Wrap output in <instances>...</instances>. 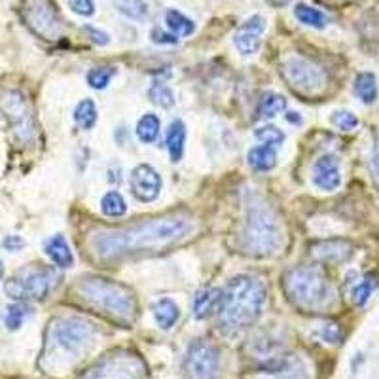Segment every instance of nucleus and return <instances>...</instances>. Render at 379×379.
Here are the masks:
<instances>
[{"label": "nucleus", "instance_id": "20", "mask_svg": "<svg viewBox=\"0 0 379 379\" xmlns=\"http://www.w3.org/2000/svg\"><path fill=\"white\" fill-rule=\"evenodd\" d=\"M152 315H154V321H156V324H158L159 328L169 330V328H173L174 323L179 321L181 309H179V306H176L171 298H159V300L154 301V306H152Z\"/></svg>", "mask_w": 379, "mask_h": 379}, {"label": "nucleus", "instance_id": "3", "mask_svg": "<svg viewBox=\"0 0 379 379\" xmlns=\"http://www.w3.org/2000/svg\"><path fill=\"white\" fill-rule=\"evenodd\" d=\"M283 290L294 306L308 313H326L336 306V288L315 266H296L283 277Z\"/></svg>", "mask_w": 379, "mask_h": 379}, {"label": "nucleus", "instance_id": "28", "mask_svg": "<svg viewBox=\"0 0 379 379\" xmlns=\"http://www.w3.org/2000/svg\"><path fill=\"white\" fill-rule=\"evenodd\" d=\"M101 211L104 216H111V218H119L127 213V203L124 196L119 194L118 190H108L101 199Z\"/></svg>", "mask_w": 379, "mask_h": 379}, {"label": "nucleus", "instance_id": "25", "mask_svg": "<svg viewBox=\"0 0 379 379\" xmlns=\"http://www.w3.org/2000/svg\"><path fill=\"white\" fill-rule=\"evenodd\" d=\"M159 129H161V119L156 114L148 112L137 122L135 133L139 137V141L144 142V144H150L159 137Z\"/></svg>", "mask_w": 379, "mask_h": 379}, {"label": "nucleus", "instance_id": "41", "mask_svg": "<svg viewBox=\"0 0 379 379\" xmlns=\"http://www.w3.org/2000/svg\"><path fill=\"white\" fill-rule=\"evenodd\" d=\"M324 340L330 341V343H340L341 340V328L338 324H328L323 332Z\"/></svg>", "mask_w": 379, "mask_h": 379}, {"label": "nucleus", "instance_id": "31", "mask_svg": "<svg viewBox=\"0 0 379 379\" xmlns=\"http://www.w3.org/2000/svg\"><path fill=\"white\" fill-rule=\"evenodd\" d=\"M29 306L25 301H16L6 308V313H4V324L8 330H19L23 326L25 319L29 315Z\"/></svg>", "mask_w": 379, "mask_h": 379}, {"label": "nucleus", "instance_id": "34", "mask_svg": "<svg viewBox=\"0 0 379 379\" xmlns=\"http://www.w3.org/2000/svg\"><path fill=\"white\" fill-rule=\"evenodd\" d=\"M378 286V281H376V275H366L360 281V283L356 284L355 288H353V301H355V306H358V308H363V306H366L368 303V300H370L371 292H374V288Z\"/></svg>", "mask_w": 379, "mask_h": 379}, {"label": "nucleus", "instance_id": "22", "mask_svg": "<svg viewBox=\"0 0 379 379\" xmlns=\"http://www.w3.org/2000/svg\"><path fill=\"white\" fill-rule=\"evenodd\" d=\"M246 161L254 171H271L277 165L275 146H268V144L253 146L246 152Z\"/></svg>", "mask_w": 379, "mask_h": 379}, {"label": "nucleus", "instance_id": "15", "mask_svg": "<svg viewBox=\"0 0 379 379\" xmlns=\"http://www.w3.org/2000/svg\"><path fill=\"white\" fill-rule=\"evenodd\" d=\"M311 254L319 262L326 264H343L353 256V245L343 239H330V241H319L311 246Z\"/></svg>", "mask_w": 379, "mask_h": 379}, {"label": "nucleus", "instance_id": "5", "mask_svg": "<svg viewBox=\"0 0 379 379\" xmlns=\"http://www.w3.org/2000/svg\"><path fill=\"white\" fill-rule=\"evenodd\" d=\"M78 290L91 306L103 309V313L114 319L133 321V317L137 315L133 292L116 281L103 277H84L80 279Z\"/></svg>", "mask_w": 379, "mask_h": 379}, {"label": "nucleus", "instance_id": "30", "mask_svg": "<svg viewBox=\"0 0 379 379\" xmlns=\"http://www.w3.org/2000/svg\"><path fill=\"white\" fill-rule=\"evenodd\" d=\"M74 122L80 129H91L97 124V106L91 99H84L74 108Z\"/></svg>", "mask_w": 379, "mask_h": 379}, {"label": "nucleus", "instance_id": "36", "mask_svg": "<svg viewBox=\"0 0 379 379\" xmlns=\"http://www.w3.org/2000/svg\"><path fill=\"white\" fill-rule=\"evenodd\" d=\"M330 122L338 127L340 131H353L358 126V118L349 111H336L330 116Z\"/></svg>", "mask_w": 379, "mask_h": 379}, {"label": "nucleus", "instance_id": "37", "mask_svg": "<svg viewBox=\"0 0 379 379\" xmlns=\"http://www.w3.org/2000/svg\"><path fill=\"white\" fill-rule=\"evenodd\" d=\"M69 6L74 14L82 17H91L95 14L93 0H69Z\"/></svg>", "mask_w": 379, "mask_h": 379}, {"label": "nucleus", "instance_id": "18", "mask_svg": "<svg viewBox=\"0 0 379 379\" xmlns=\"http://www.w3.org/2000/svg\"><path fill=\"white\" fill-rule=\"evenodd\" d=\"M264 374H268V378L262 379H308L306 366L294 358H288V360L275 358L273 363L264 368Z\"/></svg>", "mask_w": 379, "mask_h": 379}, {"label": "nucleus", "instance_id": "4", "mask_svg": "<svg viewBox=\"0 0 379 379\" xmlns=\"http://www.w3.org/2000/svg\"><path fill=\"white\" fill-rule=\"evenodd\" d=\"M283 224L275 209L266 199L253 194L246 201L243 246L249 254L264 258L275 254L283 246Z\"/></svg>", "mask_w": 379, "mask_h": 379}, {"label": "nucleus", "instance_id": "1", "mask_svg": "<svg viewBox=\"0 0 379 379\" xmlns=\"http://www.w3.org/2000/svg\"><path fill=\"white\" fill-rule=\"evenodd\" d=\"M192 228V218L181 214L152 218L122 228L99 229L89 237V249L99 260H116L146 251H159L188 236Z\"/></svg>", "mask_w": 379, "mask_h": 379}, {"label": "nucleus", "instance_id": "17", "mask_svg": "<svg viewBox=\"0 0 379 379\" xmlns=\"http://www.w3.org/2000/svg\"><path fill=\"white\" fill-rule=\"evenodd\" d=\"M44 253L49 260L56 264L57 268H72V264H74V254H72L71 245L67 243V239H65L61 233H57V236H51L47 239L46 243H44Z\"/></svg>", "mask_w": 379, "mask_h": 379}, {"label": "nucleus", "instance_id": "35", "mask_svg": "<svg viewBox=\"0 0 379 379\" xmlns=\"http://www.w3.org/2000/svg\"><path fill=\"white\" fill-rule=\"evenodd\" d=\"M254 137L262 142V144H268V146H279L284 142V133L275 126H262L254 131Z\"/></svg>", "mask_w": 379, "mask_h": 379}, {"label": "nucleus", "instance_id": "32", "mask_svg": "<svg viewBox=\"0 0 379 379\" xmlns=\"http://www.w3.org/2000/svg\"><path fill=\"white\" fill-rule=\"evenodd\" d=\"M116 76V67H95L87 72V84L93 89H106L112 78Z\"/></svg>", "mask_w": 379, "mask_h": 379}, {"label": "nucleus", "instance_id": "27", "mask_svg": "<svg viewBox=\"0 0 379 379\" xmlns=\"http://www.w3.org/2000/svg\"><path fill=\"white\" fill-rule=\"evenodd\" d=\"M284 108H286V99L283 95L269 91V93L262 95L260 103H258V116L264 119L275 118L281 112H284Z\"/></svg>", "mask_w": 379, "mask_h": 379}, {"label": "nucleus", "instance_id": "9", "mask_svg": "<svg viewBox=\"0 0 379 379\" xmlns=\"http://www.w3.org/2000/svg\"><path fill=\"white\" fill-rule=\"evenodd\" d=\"M281 74L294 91L301 95H315L326 86V74L321 67L303 57H288L281 63Z\"/></svg>", "mask_w": 379, "mask_h": 379}, {"label": "nucleus", "instance_id": "13", "mask_svg": "<svg viewBox=\"0 0 379 379\" xmlns=\"http://www.w3.org/2000/svg\"><path fill=\"white\" fill-rule=\"evenodd\" d=\"M266 31V21L262 16H253L233 32V46L241 56H254L262 46V34Z\"/></svg>", "mask_w": 379, "mask_h": 379}, {"label": "nucleus", "instance_id": "2", "mask_svg": "<svg viewBox=\"0 0 379 379\" xmlns=\"http://www.w3.org/2000/svg\"><path fill=\"white\" fill-rule=\"evenodd\" d=\"M266 306V284L254 275L233 277L222 290L218 323L226 332H239L258 321Z\"/></svg>", "mask_w": 379, "mask_h": 379}, {"label": "nucleus", "instance_id": "16", "mask_svg": "<svg viewBox=\"0 0 379 379\" xmlns=\"http://www.w3.org/2000/svg\"><path fill=\"white\" fill-rule=\"evenodd\" d=\"M135 358L131 356H114L104 360V364H99L97 368L87 374V379H131L137 374L135 371Z\"/></svg>", "mask_w": 379, "mask_h": 379}, {"label": "nucleus", "instance_id": "24", "mask_svg": "<svg viewBox=\"0 0 379 379\" xmlns=\"http://www.w3.org/2000/svg\"><path fill=\"white\" fill-rule=\"evenodd\" d=\"M294 17H296L301 25L313 27V29H324V27L328 25V17H326L324 12H321L319 8H313V6H309V4H303V2L294 6Z\"/></svg>", "mask_w": 379, "mask_h": 379}, {"label": "nucleus", "instance_id": "14", "mask_svg": "<svg viewBox=\"0 0 379 379\" xmlns=\"http://www.w3.org/2000/svg\"><path fill=\"white\" fill-rule=\"evenodd\" d=\"M311 181L319 190L324 192H334L340 188L341 184V169L340 159L334 154H324L313 163V176Z\"/></svg>", "mask_w": 379, "mask_h": 379}, {"label": "nucleus", "instance_id": "38", "mask_svg": "<svg viewBox=\"0 0 379 379\" xmlns=\"http://www.w3.org/2000/svg\"><path fill=\"white\" fill-rule=\"evenodd\" d=\"M25 245H27V241L21 236H16V233L2 239V249L8 251V253H19L21 249H25Z\"/></svg>", "mask_w": 379, "mask_h": 379}, {"label": "nucleus", "instance_id": "40", "mask_svg": "<svg viewBox=\"0 0 379 379\" xmlns=\"http://www.w3.org/2000/svg\"><path fill=\"white\" fill-rule=\"evenodd\" d=\"M150 36H152V42H156V44H163V46H173V44L179 42V36H174L173 32L161 31V29H154Z\"/></svg>", "mask_w": 379, "mask_h": 379}, {"label": "nucleus", "instance_id": "39", "mask_svg": "<svg viewBox=\"0 0 379 379\" xmlns=\"http://www.w3.org/2000/svg\"><path fill=\"white\" fill-rule=\"evenodd\" d=\"M84 31L89 34L91 42H95L97 46H106V44L111 42V36H108V32L101 31V29H97V27L86 25V27H84Z\"/></svg>", "mask_w": 379, "mask_h": 379}, {"label": "nucleus", "instance_id": "45", "mask_svg": "<svg viewBox=\"0 0 379 379\" xmlns=\"http://www.w3.org/2000/svg\"><path fill=\"white\" fill-rule=\"evenodd\" d=\"M4 279V266H2V260H0V281Z\"/></svg>", "mask_w": 379, "mask_h": 379}, {"label": "nucleus", "instance_id": "11", "mask_svg": "<svg viewBox=\"0 0 379 379\" xmlns=\"http://www.w3.org/2000/svg\"><path fill=\"white\" fill-rule=\"evenodd\" d=\"M218 351L205 340H196L188 347L184 368L190 379H218Z\"/></svg>", "mask_w": 379, "mask_h": 379}, {"label": "nucleus", "instance_id": "42", "mask_svg": "<svg viewBox=\"0 0 379 379\" xmlns=\"http://www.w3.org/2000/svg\"><path fill=\"white\" fill-rule=\"evenodd\" d=\"M371 167H374V174H376V181L379 184V139L374 146V156H371Z\"/></svg>", "mask_w": 379, "mask_h": 379}, {"label": "nucleus", "instance_id": "8", "mask_svg": "<svg viewBox=\"0 0 379 379\" xmlns=\"http://www.w3.org/2000/svg\"><path fill=\"white\" fill-rule=\"evenodd\" d=\"M23 19L36 36L56 40L63 32V21L54 0H23Z\"/></svg>", "mask_w": 379, "mask_h": 379}, {"label": "nucleus", "instance_id": "43", "mask_svg": "<svg viewBox=\"0 0 379 379\" xmlns=\"http://www.w3.org/2000/svg\"><path fill=\"white\" fill-rule=\"evenodd\" d=\"M286 119H288L290 124H294V126H300L301 124V116L298 112H288V114H286Z\"/></svg>", "mask_w": 379, "mask_h": 379}, {"label": "nucleus", "instance_id": "21", "mask_svg": "<svg viewBox=\"0 0 379 379\" xmlns=\"http://www.w3.org/2000/svg\"><path fill=\"white\" fill-rule=\"evenodd\" d=\"M167 150H169V156H171V161L176 163L181 161L182 156H184V144H186V126L182 119H174L171 122V126L167 129Z\"/></svg>", "mask_w": 379, "mask_h": 379}, {"label": "nucleus", "instance_id": "7", "mask_svg": "<svg viewBox=\"0 0 379 379\" xmlns=\"http://www.w3.org/2000/svg\"><path fill=\"white\" fill-rule=\"evenodd\" d=\"M56 268L47 266H29L16 271L4 283V292L14 301L44 300L57 284Z\"/></svg>", "mask_w": 379, "mask_h": 379}, {"label": "nucleus", "instance_id": "19", "mask_svg": "<svg viewBox=\"0 0 379 379\" xmlns=\"http://www.w3.org/2000/svg\"><path fill=\"white\" fill-rule=\"evenodd\" d=\"M222 288H214V286H207V288H201L194 296V317L196 319H207L213 311L218 309V303H220Z\"/></svg>", "mask_w": 379, "mask_h": 379}, {"label": "nucleus", "instance_id": "6", "mask_svg": "<svg viewBox=\"0 0 379 379\" xmlns=\"http://www.w3.org/2000/svg\"><path fill=\"white\" fill-rule=\"evenodd\" d=\"M95 328L78 317H65L57 319L49 328L47 353L51 356L76 358L84 349L93 343Z\"/></svg>", "mask_w": 379, "mask_h": 379}, {"label": "nucleus", "instance_id": "44", "mask_svg": "<svg viewBox=\"0 0 379 379\" xmlns=\"http://www.w3.org/2000/svg\"><path fill=\"white\" fill-rule=\"evenodd\" d=\"M268 2L273 6V8H281V6H286L290 0H268Z\"/></svg>", "mask_w": 379, "mask_h": 379}, {"label": "nucleus", "instance_id": "26", "mask_svg": "<svg viewBox=\"0 0 379 379\" xmlns=\"http://www.w3.org/2000/svg\"><path fill=\"white\" fill-rule=\"evenodd\" d=\"M165 25L174 36H190L196 31V23L181 14L179 10H167L165 12Z\"/></svg>", "mask_w": 379, "mask_h": 379}, {"label": "nucleus", "instance_id": "33", "mask_svg": "<svg viewBox=\"0 0 379 379\" xmlns=\"http://www.w3.org/2000/svg\"><path fill=\"white\" fill-rule=\"evenodd\" d=\"M148 97L152 99V103H156L161 108H171L174 104L173 89L165 82H154L148 89Z\"/></svg>", "mask_w": 379, "mask_h": 379}, {"label": "nucleus", "instance_id": "23", "mask_svg": "<svg viewBox=\"0 0 379 379\" xmlns=\"http://www.w3.org/2000/svg\"><path fill=\"white\" fill-rule=\"evenodd\" d=\"M353 91L364 104H374L378 101V78L374 72H358L353 84Z\"/></svg>", "mask_w": 379, "mask_h": 379}, {"label": "nucleus", "instance_id": "29", "mask_svg": "<svg viewBox=\"0 0 379 379\" xmlns=\"http://www.w3.org/2000/svg\"><path fill=\"white\" fill-rule=\"evenodd\" d=\"M112 4L116 6L122 16L133 19V21H144L148 16L146 0H112Z\"/></svg>", "mask_w": 379, "mask_h": 379}, {"label": "nucleus", "instance_id": "10", "mask_svg": "<svg viewBox=\"0 0 379 379\" xmlns=\"http://www.w3.org/2000/svg\"><path fill=\"white\" fill-rule=\"evenodd\" d=\"M0 111L8 119V124L14 129L17 141L31 142L34 137V118H32L31 104L21 91L8 89L0 95Z\"/></svg>", "mask_w": 379, "mask_h": 379}, {"label": "nucleus", "instance_id": "12", "mask_svg": "<svg viewBox=\"0 0 379 379\" xmlns=\"http://www.w3.org/2000/svg\"><path fill=\"white\" fill-rule=\"evenodd\" d=\"M129 186L135 199H139L141 203H150L154 199H158L161 192V176L152 165L141 163L131 171Z\"/></svg>", "mask_w": 379, "mask_h": 379}]
</instances>
